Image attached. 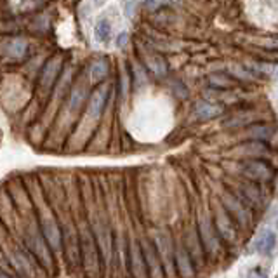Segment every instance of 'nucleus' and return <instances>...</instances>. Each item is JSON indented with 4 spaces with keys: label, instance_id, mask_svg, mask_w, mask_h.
Segmentation results:
<instances>
[{
    "label": "nucleus",
    "instance_id": "4468645a",
    "mask_svg": "<svg viewBox=\"0 0 278 278\" xmlns=\"http://www.w3.org/2000/svg\"><path fill=\"white\" fill-rule=\"evenodd\" d=\"M275 134V127L268 125V123H254L250 125V129L245 132L247 138L250 139H259V141H266Z\"/></svg>",
    "mask_w": 278,
    "mask_h": 278
},
{
    "label": "nucleus",
    "instance_id": "a211bd4d",
    "mask_svg": "<svg viewBox=\"0 0 278 278\" xmlns=\"http://www.w3.org/2000/svg\"><path fill=\"white\" fill-rule=\"evenodd\" d=\"M209 83L212 87H218V89H229V87H233V80L231 77H228L226 73H214L209 77Z\"/></svg>",
    "mask_w": 278,
    "mask_h": 278
},
{
    "label": "nucleus",
    "instance_id": "2eb2a0df",
    "mask_svg": "<svg viewBox=\"0 0 278 278\" xmlns=\"http://www.w3.org/2000/svg\"><path fill=\"white\" fill-rule=\"evenodd\" d=\"M176 261H178V266H179V273L183 276H189V275H193V271L191 270V258H189V252L186 249H184L183 245H179L178 247V252H176Z\"/></svg>",
    "mask_w": 278,
    "mask_h": 278
},
{
    "label": "nucleus",
    "instance_id": "f8f14e48",
    "mask_svg": "<svg viewBox=\"0 0 278 278\" xmlns=\"http://www.w3.org/2000/svg\"><path fill=\"white\" fill-rule=\"evenodd\" d=\"M276 245V237L275 233L270 231V229H264V231L259 233L258 240H255V249L263 254H271L273 249Z\"/></svg>",
    "mask_w": 278,
    "mask_h": 278
},
{
    "label": "nucleus",
    "instance_id": "412c9836",
    "mask_svg": "<svg viewBox=\"0 0 278 278\" xmlns=\"http://www.w3.org/2000/svg\"><path fill=\"white\" fill-rule=\"evenodd\" d=\"M125 40H127V35H125V33H122L120 37L117 38V46H118V47H123V44H125Z\"/></svg>",
    "mask_w": 278,
    "mask_h": 278
},
{
    "label": "nucleus",
    "instance_id": "f3484780",
    "mask_svg": "<svg viewBox=\"0 0 278 278\" xmlns=\"http://www.w3.org/2000/svg\"><path fill=\"white\" fill-rule=\"evenodd\" d=\"M94 37H96V40L101 42V44L110 42V38H112V25H110L108 19H101L99 23L96 25Z\"/></svg>",
    "mask_w": 278,
    "mask_h": 278
},
{
    "label": "nucleus",
    "instance_id": "0eeeda50",
    "mask_svg": "<svg viewBox=\"0 0 278 278\" xmlns=\"http://www.w3.org/2000/svg\"><path fill=\"white\" fill-rule=\"evenodd\" d=\"M129 259H131V268H132V275L134 276H146L148 275V268L144 263V255L143 249L138 242H132L131 249H129Z\"/></svg>",
    "mask_w": 278,
    "mask_h": 278
},
{
    "label": "nucleus",
    "instance_id": "6e6552de",
    "mask_svg": "<svg viewBox=\"0 0 278 278\" xmlns=\"http://www.w3.org/2000/svg\"><path fill=\"white\" fill-rule=\"evenodd\" d=\"M237 157H247V158H258L261 155H266L268 153V146L264 144V141L254 139V141H247V143L240 144L233 149Z\"/></svg>",
    "mask_w": 278,
    "mask_h": 278
},
{
    "label": "nucleus",
    "instance_id": "5701e85b",
    "mask_svg": "<svg viewBox=\"0 0 278 278\" xmlns=\"http://www.w3.org/2000/svg\"><path fill=\"white\" fill-rule=\"evenodd\" d=\"M271 47H273V49H278V38L275 40V44H271Z\"/></svg>",
    "mask_w": 278,
    "mask_h": 278
},
{
    "label": "nucleus",
    "instance_id": "1a4fd4ad",
    "mask_svg": "<svg viewBox=\"0 0 278 278\" xmlns=\"http://www.w3.org/2000/svg\"><path fill=\"white\" fill-rule=\"evenodd\" d=\"M9 259H11L12 266H14V270L17 275H23V276H32L35 275L32 264H30V259L28 255H26L21 249H14L11 254H9Z\"/></svg>",
    "mask_w": 278,
    "mask_h": 278
},
{
    "label": "nucleus",
    "instance_id": "7ed1b4c3",
    "mask_svg": "<svg viewBox=\"0 0 278 278\" xmlns=\"http://www.w3.org/2000/svg\"><path fill=\"white\" fill-rule=\"evenodd\" d=\"M240 172L247 179L258 181V183H266L273 178L271 165L259 158H245L240 164Z\"/></svg>",
    "mask_w": 278,
    "mask_h": 278
},
{
    "label": "nucleus",
    "instance_id": "b1692460",
    "mask_svg": "<svg viewBox=\"0 0 278 278\" xmlns=\"http://www.w3.org/2000/svg\"><path fill=\"white\" fill-rule=\"evenodd\" d=\"M276 228H278V221H276Z\"/></svg>",
    "mask_w": 278,
    "mask_h": 278
},
{
    "label": "nucleus",
    "instance_id": "6ab92c4d",
    "mask_svg": "<svg viewBox=\"0 0 278 278\" xmlns=\"http://www.w3.org/2000/svg\"><path fill=\"white\" fill-rule=\"evenodd\" d=\"M148 66H149V70H152V72L157 75V77H164L165 72H167V65H165V61L162 59L160 56H157V54H152V56H149V59H148Z\"/></svg>",
    "mask_w": 278,
    "mask_h": 278
},
{
    "label": "nucleus",
    "instance_id": "9b49d317",
    "mask_svg": "<svg viewBox=\"0 0 278 278\" xmlns=\"http://www.w3.org/2000/svg\"><path fill=\"white\" fill-rule=\"evenodd\" d=\"M231 216L226 212V209L219 210V214H216V226H218L219 233L226 238V240H233L235 238V231L231 228Z\"/></svg>",
    "mask_w": 278,
    "mask_h": 278
},
{
    "label": "nucleus",
    "instance_id": "9d476101",
    "mask_svg": "<svg viewBox=\"0 0 278 278\" xmlns=\"http://www.w3.org/2000/svg\"><path fill=\"white\" fill-rule=\"evenodd\" d=\"M223 113V106L219 104H212V103H207V101H200V103L195 106V115L198 120H212L218 115Z\"/></svg>",
    "mask_w": 278,
    "mask_h": 278
},
{
    "label": "nucleus",
    "instance_id": "4be33fe9",
    "mask_svg": "<svg viewBox=\"0 0 278 278\" xmlns=\"http://www.w3.org/2000/svg\"><path fill=\"white\" fill-rule=\"evenodd\" d=\"M92 2H94L96 7H99V6H103V4H104V0H92Z\"/></svg>",
    "mask_w": 278,
    "mask_h": 278
},
{
    "label": "nucleus",
    "instance_id": "f257e3e1",
    "mask_svg": "<svg viewBox=\"0 0 278 278\" xmlns=\"http://www.w3.org/2000/svg\"><path fill=\"white\" fill-rule=\"evenodd\" d=\"M40 218H38V226L42 229V235L46 238L47 245H49L52 254H61L63 252V235L61 229L57 226V221L51 216L49 209L40 210Z\"/></svg>",
    "mask_w": 278,
    "mask_h": 278
},
{
    "label": "nucleus",
    "instance_id": "ddd939ff",
    "mask_svg": "<svg viewBox=\"0 0 278 278\" xmlns=\"http://www.w3.org/2000/svg\"><path fill=\"white\" fill-rule=\"evenodd\" d=\"M59 68H61V57L54 56V59H51L49 63L46 65L40 85L46 87V89H49V87L52 85V82H54V78L57 77V73H59Z\"/></svg>",
    "mask_w": 278,
    "mask_h": 278
},
{
    "label": "nucleus",
    "instance_id": "dca6fc26",
    "mask_svg": "<svg viewBox=\"0 0 278 278\" xmlns=\"http://www.w3.org/2000/svg\"><path fill=\"white\" fill-rule=\"evenodd\" d=\"M108 70H110V66H108V61L104 59V57H101V59H96L94 63L91 65V82H94V83H98L101 80H104L106 78V75H108Z\"/></svg>",
    "mask_w": 278,
    "mask_h": 278
},
{
    "label": "nucleus",
    "instance_id": "20e7f679",
    "mask_svg": "<svg viewBox=\"0 0 278 278\" xmlns=\"http://www.w3.org/2000/svg\"><path fill=\"white\" fill-rule=\"evenodd\" d=\"M108 92H110V89H108L106 85H101V87H98V89H96V91L91 94L89 106H87V112H89L91 118L98 120V118L101 117V113H103L104 106H106Z\"/></svg>",
    "mask_w": 278,
    "mask_h": 278
},
{
    "label": "nucleus",
    "instance_id": "aec40b11",
    "mask_svg": "<svg viewBox=\"0 0 278 278\" xmlns=\"http://www.w3.org/2000/svg\"><path fill=\"white\" fill-rule=\"evenodd\" d=\"M242 191H244V195L249 198L250 202H254V204H259L261 202V193H259V189L258 188H254V186H244L242 188Z\"/></svg>",
    "mask_w": 278,
    "mask_h": 278
},
{
    "label": "nucleus",
    "instance_id": "39448f33",
    "mask_svg": "<svg viewBox=\"0 0 278 278\" xmlns=\"http://www.w3.org/2000/svg\"><path fill=\"white\" fill-rule=\"evenodd\" d=\"M143 255H144V263H146L149 276H162L164 275L162 266H160V255H158V250L155 249V245L149 244V242H144L143 244Z\"/></svg>",
    "mask_w": 278,
    "mask_h": 278
},
{
    "label": "nucleus",
    "instance_id": "423d86ee",
    "mask_svg": "<svg viewBox=\"0 0 278 278\" xmlns=\"http://www.w3.org/2000/svg\"><path fill=\"white\" fill-rule=\"evenodd\" d=\"M223 204H224V209H226V212L231 216L235 221H238L240 224H249L250 216L245 210V207L242 205L240 200H237V198L231 197V195H224Z\"/></svg>",
    "mask_w": 278,
    "mask_h": 278
},
{
    "label": "nucleus",
    "instance_id": "f03ea898",
    "mask_svg": "<svg viewBox=\"0 0 278 278\" xmlns=\"http://www.w3.org/2000/svg\"><path fill=\"white\" fill-rule=\"evenodd\" d=\"M26 245H28V250L33 252L35 258L40 261L44 266H51L52 259H51V249L49 245H46V238L42 235L40 226H37V223L30 224L28 226V233H26Z\"/></svg>",
    "mask_w": 278,
    "mask_h": 278
}]
</instances>
